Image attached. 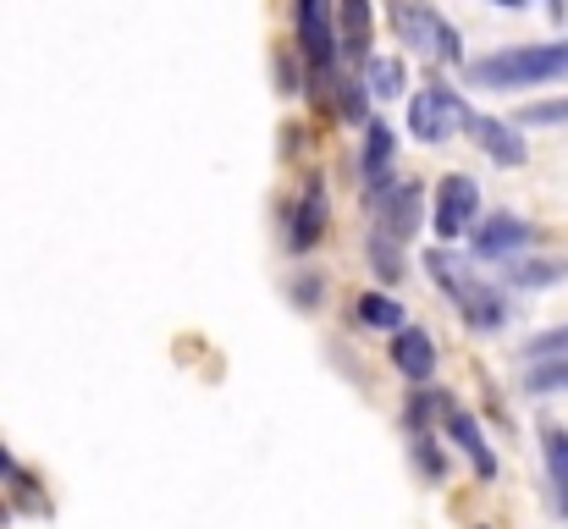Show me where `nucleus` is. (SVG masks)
I'll list each match as a JSON object with an SVG mask.
<instances>
[{
    "instance_id": "obj_22",
    "label": "nucleus",
    "mask_w": 568,
    "mask_h": 529,
    "mask_svg": "<svg viewBox=\"0 0 568 529\" xmlns=\"http://www.w3.org/2000/svg\"><path fill=\"white\" fill-rule=\"evenodd\" d=\"M568 122V100H541L519 111V128H564Z\"/></svg>"
},
{
    "instance_id": "obj_16",
    "label": "nucleus",
    "mask_w": 568,
    "mask_h": 529,
    "mask_svg": "<svg viewBox=\"0 0 568 529\" xmlns=\"http://www.w3.org/2000/svg\"><path fill=\"white\" fill-rule=\"evenodd\" d=\"M365 78H348V72H337V111L354 122V128H371L376 116H371V100H365Z\"/></svg>"
},
{
    "instance_id": "obj_12",
    "label": "nucleus",
    "mask_w": 568,
    "mask_h": 529,
    "mask_svg": "<svg viewBox=\"0 0 568 529\" xmlns=\"http://www.w3.org/2000/svg\"><path fill=\"white\" fill-rule=\"evenodd\" d=\"M469 128H475V144H480V150H486L497 166H525V161H530L525 139H519L508 122H497V116H475Z\"/></svg>"
},
{
    "instance_id": "obj_14",
    "label": "nucleus",
    "mask_w": 568,
    "mask_h": 529,
    "mask_svg": "<svg viewBox=\"0 0 568 529\" xmlns=\"http://www.w3.org/2000/svg\"><path fill=\"white\" fill-rule=\"evenodd\" d=\"M371 28H376L371 6L365 0H343V11H337V44H343V55L371 61Z\"/></svg>"
},
{
    "instance_id": "obj_11",
    "label": "nucleus",
    "mask_w": 568,
    "mask_h": 529,
    "mask_svg": "<svg viewBox=\"0 0 568 529\" xmlns=\"http://www.w3.org/2000/svg\"><path fill=\"white\" fill-rule=\"evenodd\" d=\"M530 237H536L530 221H519V215H491V221L475 226V254H480V260H503V254L525 248Z\"/></svg>"
},
{
    "instance_id": "obj_9",
    "label": "nucleus",
    "mask_w": 568,
    "mask_h": 529,
    "mask_svg": "<svg viewBox=\"0 0 568 529\" xmlns=\"http://www.w3.org/2000/svg\"><path fill=\"white\" fill-rule=\"evenodd\" d=\"M442 425H447V436H453V447H458V452L469 458V469H475L480 480H497V452L486 447V436H480V425L469 419V408H458V403H453Z\"/></svg>"
},
{
    "instance_id": "obj_1",
    "label": "nucleus",
    "mask_w": 568,
    "mask_h": 529,
    "mask_svg": "<svg viewBox=\"0 0 568 529\" xmlns=\"http://www.w3.org/2000/svg\"><path fill=\"white\" fill-rule=\"evenodd\" d=\"M558 78H568V39L514 44V50H497L469 67L475 89H530V83H558Z\"/></svg>"
},
{
    "instance_id": "obj_17",
    "label": "nucleus",
    "mask_w": 568,
    "mask_h": 529,
    "mask_svg": "<svg viewBox=\"0 0 568 529\" xmlns=\"http://www.w3.org/2000/svg\"><path fill=\"white\" fill-rule=\"evenodd\" d=\"M359 321H365V326H381V332H392V337H397V332H408L403 304H397V298H386V293H365V298H359Z\"/></svg>"
},
{
    "instance_id": "obj_5",
    "label": "nucleus",
    "mask_w": 568,
    "mask_h": 529,
    "mask_svg": "<svg viewBox=\"0 0 568 529\" xmlns=\"http://www.w3.org/2000/svg\"><path fill=\"white\" fill-rule=\"evenodd\" d=\"M293 28H298V50H304V61L315 67V72H332V61H337V22H332V6L326 0H298V11H293Z\"/></svg>"
},
{
    "instance_id": "obj_18",
    "label": "nucleus",
    "mask_w": 568,
    "mask_h": 529,
    "mask_svg": "<svg viewBox=\"0 0 568 529\" xmlns=\"http://www.w3.org/2000/svg\"><path fill=\"white\" fill-rule=\"evenodd\" d=\"M525 391H536V397L568 391V358H547V364H530V369H525Z\"/></svg>"
},
{
    "instance_id": "obj_20",
    "label": "nucleus",
    "mask_w": 568,
    "mask_h": 529,
    "mask_svg": "<svg viewBox=\"0 0 568 529\" xmlns=\"http://www.w3.org/2000/svg\"><path fill=\"white\" fill-rule=\"evenodd\" d=\"M547 469L558 486V513H568V430H547Z\"/></svg>"
},
{
    "instance_id": "obj_26",
    "label": "nucleus",
    "mask_w": 568,
    "mask_h": 529,
    "mask_svg": "<svg viewBox=\"0 0 568 529\" xmlns=\"http://www.w3.org/2000/svg\"><path fill=\"white\" fill-rule=\"evenodd\" d=\"M321 293H326V282H315V276H304V282L293 287V298H298V304H315Z\"/></svg>"
},
{
    "instance_id": "obj_15",
    "label": "nucleus",
    "mask_w": 568,
    "mask_h": 529,
    "mask_svg": "<svg viewBox=\"0 0 568 529\" xmlns=\"http://www.w3.org/2000/svg\"><path fill=\"white\" fill-rule=\"evenodd\" d=\"M365 254H371V271H376L381 282L392 287L408 265H403V243L397 237H386V232H371V243H365Z\"/></svg>"
},
{
    "instance_id": "obj_13",
    "label": "nucleus",
    "mask_w": 568,
    "mask_h": 529,
    "mask_svg": "<svg viewBox=\"0 0 568 529\" xmlns=\"http://www.w3.org/2000/svg\"><path fill=\"white\" fill-rule=\"evenodd\" d=\"M392 364H397L408 380H430V375H436V343H430L419 326H408V332L392 337Z\"/></svg>"
},
{
    "instance_id": "obj_23",
    "label": "nucleus",
    "mask_w": 568,
    "mask_h": 529,
    "mask_svg": "<svg viewBox=\"0 0 568 529\" xmlns=\"http://www.w3.org/2000/svg\"><path fill=\"white\" fill-rule=\"evenodd\" d=\"M530 364H547V358H568V326H552V332H541L536 343H530Z\"/></svg>"
},
{
    "instance_id": "obj_3",
    "label": "nucleus",
    "mask_w": 568,
    "mask_h": 529,
    "mask_svg": "<svg viewBox=\"0 0 568 529\" xmlns=\"http://www.w3.org/2000/svg\"><path fill=\"white\" fill-rule=\"evenodd\" d=\"M475 116H469V105L453 94V89H442V83H425L414 100H408V133L419 139V144H442V139H453V128H469Z\"/></svg>"
},
{
    "instance_id": "obj_10",
    "label": "nucleus",
    "mask_w": 568,
    "mask_h": 529,
    "mask_svg": "<svg viewBox=\"0 0 568 529\" xmlns=\"http://www.w3.org/2000/svg\"><path fill=\"white\" fill-rule=\"evenodd\" d=\"M392 150H397V139H392V128L376 116V122L365 128V193H371V204H376L381 193L397 187V182H392Z\"/></svg>"
},
{
    "instance_id": "obj_6",
    "label": "nucleus",
    "mask_w": 568,
    "mask_h": 529,
    "mask_svg": "<svg viewBox=\"0 0 568 529\" xmlns=\"http://www.w3.org/2000/svg\"><path fill=\"white\" fill-rule=\"evenodd\" d=\"M475 215H480V187H475V176H464V172L442 176V187H436V215H430L436 237H458V232H469Z\"/></svg>"
},
{
    "instance_id": "obj_8",
    "label": "nucleus",
    "mask_w": 568,
    "mask_h": 529,
    "mask_svg": "<svg viewBox=\"0 0 568 529\" xmlns=\"http://www.w3.org/2000/svg\"><path fill=\"white\" fill-rule=\"evenodd\" d=\"M287 221H293V226H287V248H293V254H310V248L321 243L326 221H332V199H326V182H321V176L304 182V193H298V204H293Z\"/></svg>"
},
{
    "instance_id": "obj_19",
    "label": "nucleus",
    "mask_w": 568,
    "mask_h": 529,
    "mask_svg": "<svg viewBox=\"0 0 568 529\" xmlns=\"http://www.w3.org/2000/svg\"><path fill=\"white\" fill-rule=\"evenodd\" d=\"M564 276H568V260H530V265H514V271H508L514 287H552V282H564Z\"/></svg>"
},
{
    "instance_id": "obj_21",
    "label": "nucleus",
    "mask_w": 568,
    "mask_h": 529,
    "mask_svg": "<svg viewBox=\"0 0 568 529\" xmlns=\"http://www.w3.org/2000/svg\"><path fill=\"white\" fill-rule=\"evenodd\" d=\"M365 78H371V94H381V100L403 94V61H392V55H371Z\"/></svg>"
},
{
    "instance_id": "obj_7",
    "label": "nucleus",
    "mask_w": 568,
    "mask_h": 529,
    "mask_svg": "<svg viewBox=\"0 0 568 529\" xmlns=\"http://www.w3.org/2000/svg\"><path fill=\"white\" fill-rule=\"evenodd\" d=\"M371 210H376V232H386V237L403 243V237H414L419 221H425V187L408 176V182H397L392 193H381Z\"/></svg>"
},
{
    "instance_id": "obj_25",
    "label": "nucleus",
    "mask_w": 568,
    "mask_h": 529,
    "mask_svg": "<svg viewBox=\"0 0 568 529\" xmlns=\"http://www.w3.org/2000/svg\"><path fill=\"white\" fill-rule=\"evenodd\" d=\"M276 78H282V94H293V89H298V67H293V55H282V61H276Z\"/></svg>"
},
{
    "instance_id": "obj_24",
    "label": "nucleus",
    "mask_w": 568,
    "mask_h": 529,
    "mask_svg": "<svg viewBox=\"0 0 568 529\" xmlns=\"http://www.w3.org/2000/svg\"><path fill=\"white\" fill-rule=\"evenodd\" d=\"M414 458H419V469H425L430 480H442V452H436L430 436H414Z\"/></svg>"
},
{
    "instance_id": "obj_4",
    "label": "nucleus",
    "mask_w": 568,
    "mask_h": 529,
    "mask_svg": "<svg viewBox=\"0 0 568 529\" xmlns=\"http://www.w3.org/2000/svg\"><path fill=\"white\" fill-rule=\"evenodd\" d=\"M392 22H397V33L408 39V50H419V55H436V61H458V28L453 22H442L430 6H392Z\"/></svg>"
},
{
    "instance_id": "obj_27",
    "label": "nucleus",
    "mask_w": 568,
    "mask_h": 529,
    "mask_svg": "<svg viewBox=\"0 0 568 529\" xmlns=\"http://www.w3.org/2000/svg\"><path fill=\"white\" fill-rule=\"evenodd\" d=\"M0 475H11V452L6 447H0Z\"/></svg>"
},
{
    "instance_id": "obj_2",
    "label": "nucleus",
    "mask_w": 568,
    "mask_h": 529,
    "mask_svg": "<svg viewBox=\"0 0 568 529\" xmlns=\"http://www.w3.org/2000/svg\"><path fill=\"white\" fill-rule=\"evenodd\" d=\"M425 271H430V276H436V287L458 304V315H464V326H469V332H497V326L508 321L503 293H497V287H486V282H469L464 271H453L447 248H430V254H425Z\"/></svg>"
}]
</instances>
